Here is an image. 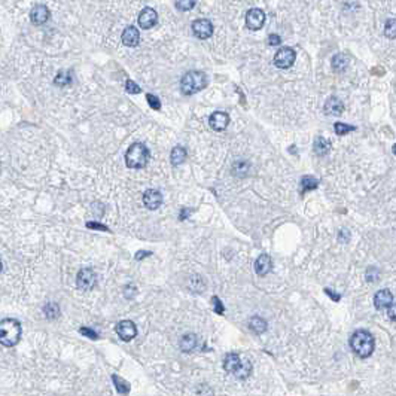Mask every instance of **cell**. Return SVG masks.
I'll return each instance as SVG.
<instances>
[{
  "mask_svg": "<svg viewBox=\"0 0 396 396\" xmlns=\"http://www.w3.org/2000/svg\"><path fill=\"white\" fill-rule=\"evenodd\" d=\"M350 347L359 358L367 359L374 352V347H376L374 337L371 335V332L365 329H359L350 337Z\"/></svg>",
  "mask_w": 396,
  "mask_h": 396,
  "instance_id": "cell-1",
  "label": "cell"
},
{
  "mask_svg": "<svg viewBox=\"0 0 396 396\" xmlns=\"http://www.w3.org/2000/svg\"><path fill=\"white\" fill-rule=\"evenodd\" d=\"M21 340V323L15 319H3L0 322V343L6 347L18 344Z\"/></svg>",
  "mask_w": 396,
  "mask_h": 396,
  "instance_id": "cell-2",
  "label": "cell"
},
{
  "mask_svg": "<svg viewBox=\"0 0 396 396\" xmlns=\"http://www.w3.org/2000/svg\"><path fill=\"white\" fill-rule=\"evenodd\" d=\"M207 87V76L202 72H188L181 81V90L185 96H193Z\"/></svg>",
  "mask_w": 396,
  "mask_h": 396,
  "instance_id": "cell-3",
  "label": "cell"
},
{
  "mask_svg": "<svg viewBox=\"0 0 396 396\" xmlns=\"http://www.w3.org/2000/svg\"><path fill=\"white\" fill-rule=\"evenodd\" d=\"M149 161V151L143 143H133L127 154H125V163L130 169H143Z\"/></svg>",
  "mask_w": 396,
  "mask_h": 396,
  "instance_id": "cell-4",
  "label": "cell"
},
{
  "mask_svg": "<svg viewBox=\"0 0 396 396\" xmlns=\"http://www.w3.org/2000/svg\"><path fill=\"white\" fill-rule=\"evenodd\" d=\"M76 285L81 291L90 292L97 285V274L91 268H82L76 276Z\"/></svg>",
  "mask_w": 396,
  "mask_h": 396,
  "instance_id": "cell-5",
  "label": "cell"
},
{
  "mask_svg": "<svg viewBox=\"0 0 396 396\" xmlns=\"http://www.w3.org/2000/svg\"><path fill=\"white\" fill-rule=\"evenodd\" d=\"M295 60H297V52L289 46L279 49L277 54L274 55V64L279 69H289L295 63Z\"/></svg>",
  "mask_w": 396,
  "mask_h": 396,
  "instance_id": "cell-6",
  "label": "cell"
},
{
  "mask_svg": "<svg viewBox=\"0 0 396 396\" xmlns=\"http://www.w3.org/2000/svg\"><path fill=\"white\" fill-rule=\"evenodd\" d=\"M264 22H265V13H264L262 9L253 7V9H250L246 13V25L250 30H259V28H262Z\"/></svg>",
  "mask_w": 396,
  "mask_h": 396,
  "instance_id": "cell-7",
  "label": "cell"
},
{
  "mask_svg": "<svg viewBox=\"0 0 396 396\" xmlns=\"http://www.w3.org/2000/svg\"><path fill=\"white\" fill-rule=\"evenodd\" d=\"M193 31L198 39H208L213 34V24L207 18H198L193 22Z\"/></svg>",
  "mask_w": 396,
  "mask_h": 396,
  "instance_id": "cell-8",
  "label": "cell"
},
{
  "mask_svg": "<svg viewBox=\"0 0 396 396\" xmlns=\"http://www.w3.org/2000/svg\"><path fill=\"white\" fill-rule=\"evenodd\" d=\"M116 334L122 341H130L137 335V328L131 320H121L116 325Z\"/></svg>",
  "mask_w": 396,
  "mask_h": 396,
  "instance_id": "cell-9",
  "label": "cell"
},
{
  "mask_svg": "<svg viewBox=\"0 0 396 396\" xmlns=\"http://www.w3.org/2000/svg\"><path fill=\"white\" fill-rule=\"evenodd\" d=\"M137 21H139V25H140L142 28L148 30V28H151V27H154V25L157 24V21H158V13H157V10L152 9V7H145V9L140 12Z\"/></svg>",
  "mask_w": 396,
  "mask_h": 396,
  "instance_id": "cell-10",
  "label": "cell"
},
{
  "mask_svg": "<svg viewBox=\"0 0 396 396\" xmlns=\"http://www.w3.org/2000/svg\"><path fill=\"white\" fill-rule=\"evenodd\" d=\"M49 19V9L43 4H37L30 12V21L34 25H42Z\"/></svg>",
  "mask_w": 396,
  "mask_h": 396,
  "instance_id": "cell-11",
  "label": "cell"
},
{
  "mask_svg": "<svg viewBox=\"0 0 396 396\" xmlns=\"http://www.w3.org/2000/svg\"><path fill=\"white\" fill-rule=\"evenodd\" d=\"M229 124V116L225 112H214L213 115H210L208 118V125L214 130V131H222L228 127Z\"/></svg>",
  "mask_w": 396,
  "mask_h": 396,
  "instance_id": "cell-12",
  "label": "cell"
},
{
  "mask_svg": "<svg viewBox=\"0 0 396 396\" xmlns=\"http://www.w3.org/2000/svg\"><path fill=\"white\" fill-rule=\"evenodd\" d=\"M143 204L149 210H157L163 204V196L157 190H148L143 194Z\"/></svg>",
  "mask_w": 396,
  "mask_h": 396,
  "instance_id": "cell-13",
  "label": "cell"
},
{
  "mask_svg": "<svg viewBox=\"0 0 396 396\" xmlns=\"http://www.w3.org/2000/svg\"><path fill=\"white\" fill-rule=\"evenodd\" d=\"M394 304V295L389 289H382L376 294L374 297V305L377 310H385L389 308Z\"/></svg>",
  "mask_w": 396,
  "mask_h": 396,
  "instance_id": "cell-14",
  "label": "cell"
},
{
  "mask_svg": "<svg viewBox=\"0 0 396 396\" xmlns=\"http://www.w3.org/2000/svg\"><path fill=\"white\" fill-rule=\"evenodd\" d=\"M241 364H243V361H241V358L237 353H228L223 358V368L229 374H234L235 376L237 371L241 368Z\"/></svg>",
  "mask_w": 396,
  "mask_h": 396,
  "instance_id": "cell-15",
  "label": "cell"
},
{
  "mask_svg": "<svg viewBox=\"0 0 396 396\" xmlns=\"http://www.w3.org/2000/svg\"><path fill=\"white\" fill-rule=\"evenodd\" d=\"M139 42H140V33H139V30L136 27H133V25L127 27L124 30V33H122V43L125 46L133 48V46H137Z\"/></svg>",
  "mask_w": 396,
  "mask_h": 396,
  "instance_id": "cell-16",
  "label": "cell"
},
{
  "mask_svg": "<svg viewBox=\"0 0 396 396\" xmlns=\"http://www.w3.org/2000/svg\"><path fill=\"white\" fill-rule=\"evenodd\" d=\"M323 110H325L326 115L338 116V115H341L344 112V104L338 97H329L326 100L325 106H323Z\"/></svg>",
  "mask_w": 396,
  "mask_h": 396,
  "instance_id": "cell-17",
  "label": "cell"
},
{
  "mask_svg": "<svg viewBox=\"0 0 396 396\" xmlns=\"http://www.w3.org/2000/svg\"><path fill=\"white\" fill-rule=\"evenodd\" d=\"M273 268V262H271V258L268 255H261L256 261H255V271L258 276H265L271 271Z\"/></svg>",
  "mask_w": 396,
  "mask_h": 396,
  "instance_id": "cell-18",
  "label": "cell"
},
{
  "mask_svg": "<svg viewBox=\"0 0 396 396\" xmlns=\"http://www.w3.org/2000/svg\"><path fill=\"white\" fill-rule=\"evenodd\" d=\"M197 344H198L197 335H194V334H185V335L181 338L179 347H181L182 352H185V353H191V352H194V350L197 349Z\"/></svg>",
  "mask_w": 396,
  "mask_h": 396,
  "instance_id": "cell-19",
  "label": "cell"
},
{
  "mask_svg": "<svg viewBox=\"0 0 396 396\" xmlns=\"http://www.w3.org/2000/svg\"><path fill=\"white\" fill-rule=\"evenodd\" d=\"M313 149H314V154L317 157H325L331 151V142L325 137H316Z\"/></svg>",
  "mask_w": 396,
  "mask_h": 396,
  "instance_id": "cell-20",
  "label": "cell"
},
{
  "mask_svg": "<svg viewBox=\"0 0 396 396\" xmlns=\"http://www.w3.org/2000/svg\"><path fill=\"white\" fill-rule=\"evenodd\" d=\"M349 66V57L344 54H337L332 57V69L338 73L344 72Z\"/></svg>",
  "mask_w": 396,
  "mask_h": 396,
  "instance_id": "cell-21",
  "label": "cell"
},
{
  "mask_svg": "<svg viewBox=\"0 0 396 396\" xmlns=\"http://www.w3.org/2000/svg\"><path fill=\"white\" fill-rule=\"evenodd\" d=\"M249 328L250 331H253L255 334H262L267 331V322L259 317V316H253L250 320H249Z\"/></svg>",
  "mask_w": 396,
  "mask_h": 396,
  "instance_id": "cell-22",
  "label": "cell"
},
{
  "mask_svg": "<svg viewBox=\"0 0 396 396\" xmlns=\"http://www.w3.org/2000/svg\"><path fill=\"white\" fill-rule=\"evenodd\" d=\"M170 160L175 166L178 164H182L185 160H187V149L184 146H176L173 148L172 154H170Z\"/></svg>",
  "mask_w": 396,
  "mask_h": 396,
  "instance_id": "cell-23",
  "label": "cell"
},
{
  "mask_svg": "<svg viewBox=\"0 0 396 396\" xmlns=\"http://www.w3.org/2000/svg\"><path fill=\"white\" fill-rule=\"evenodd\" d=\"M317 185H319V181H317V179H314V178H311V176H304V178L301 179V184H299V187H301V196H304L307 191L316 190Z\"/></svg>",
  "mask_w": 396,
  "mask_h": 396,
  "instance_id": "cell-24",
  "label": "cell"
},
{
  "mask_svg": "<svg viewBox=\"0 0 396 396\" xmlns=\"http://www.w3.org/2000/svg\"><path fill=\"white\" fill-rule=\"evenodd\" d=\"M190 288L196 292V294H201L204 289H205V282L202 277L199 276H193L191 280H190Z\"/></svg>",
  "mask_w": 396,
  "mask_h": 396,
  "instance_id": "cell-25",
  "label": "cell"
},
{
  "mask_svg": "<svg viewBox=\"0 0 396 396\" xmlns=\"http://www.w3.org/2000/svg\"><path fill=\"white\" fill-rule=\"evenodd\" d=\"M54 84L58 85V87H67L72 84V75L69 72H60L55 79H54Z\"/></svg>",
  "mask_w": 396,
  "mask_h": 396,
  "instance_id": "cell-26",
  "label": "cell"
},
{
  "mask_svg": "<svg viewBox=\"0 0 396 396\" xmlns=\"http://www.w3.org/2000/svg\"><path fill=\"white\" fill-rule=\"evenodd\" d=\"M43 313L48 319H55L60 316V307L55 302H49L43 307Z\"/></svg>",
  "mask_w": 396,
  "mask_h": 396,
  "instance_id": "cell-27",
  "label": "cell"
},
{
  "mask_svg": "<svg viewBox=\"0 0 396 396\" xmlns=\"http://www.w3.org/2000/svg\"><path fill=\"white\" fill-rule=\"evenodd\" d=\"M112 382H113V385L116 386V391L119 392V394H128L130 392V385L125 382V380H122L121 377H118V376H112Z\"/></svg>",
  "mask_w": 396,
  "mask_h": 396,
  "instance_id": "cell-28",
  "label": "cell"
},
{
  "mask_svg": "<svg viewBox=\"0 0 396 396\" xmlns=\"http://www.w3.org/2000/svg\"><path fill=\"white\" fill-rule=\"evenodd\" d=\"M385 36L389 39H396V18H391L385 24Z\"/></svg>",
  "mask_w": 396,
  "mask_h": 396,
  "instance_id": "cell-29",
  "label": "cell"
},
{
  "mask_svg": "<svg viewBox=\"0 0 396 396\" xmlns=\"http://www.w3.org/2000/svg\"><path fill=\"white\" fill-rule=\"evenodd\" d=\"M250 373H252V364H250V361H243L241 368L237 371L235 377H238V379L243 380V379H247L250 376Z\"/></svg>",
  "mask_w": 396,
  "mask_h": 396,
  "instance_id": "cell-30",
  "label": "cell"
},
{
  "mask_svg": "<svg viewBox=\"0 0 396 396\" xmlns=\"http://www.w3.org/2000/svg\"><path fill=\"white\" fill-rule=\"evenodd\" d=\"M334 130H335V134L337 136H344V134H347L350 131H355L356 127L355 125H347V124H343V122H337L334 125Z\"/></svg>",
  "mask_w": 396,
  "mask_h": 396,
  "instance_id": "cell-31",
  "label": "cell"
},
{
  "mask_svg": "<svg viewBox=\"0 0 396 396\" xmlns=\"http://www.w3.org/2000/svg\"><path fill=\"white\" fill-rule=\"evenodd\" d=\"M175 3H176V7L181 10H191L196 6L197 0H175Z\"/></svg>",
  "mask_w": 396,
  "mask_h": 396,
  "instance_id": "cell-32",
  "label": "cell"
},
{
  "mask_svg": "<svg viewBox=\"0 0 396 396\" xmlns=\"http://www.w3.org/2000/svg\"><path fill=\"white\" fill-rule=\"evenodd\" d=\"M380 276V271L376 267H370L367 270V282H377Z\"/></svg>",
  "mask_w": 396,
  "mask_h": 396,
  "instance_id": "cell-33",
  "label": "cell"
},
{
  "mask_svg": "<svg viewBox=\"0 0 396 396\" xmlns=\"http://www.w3.org/2000/svg\"><path fill=\"white\" fill-rule=\"evenodd\" d=\"M146 99H148V103H149V106H151L152 109H155V110H160V109H161V101H160V99H158L157 96L148 94Z\"/></svg>",
  "mask_w": 396,
  "mask_h": 396,
  "instance_id": "cell-34",
  "label": "cell"
},
{
  "mask_svg": "<svg viewBox=\"0 0 396 396\" xmlns=\"http://www.w3.org/2000/svg\"><path fill=\"white\" fill-rule=\"evenodd\" d=\"M79 332H81L82 335H85V337H90L91 340H99V334H97L96 331L87 328V326H82V328L79 329Z\"/></svg>",
  "mask_w": 396,
  "mask_h": 396,
  "instance_id": "cell-35",
  "label": "cell"
},
{
  "mask_svg": "<svg viewBox=\"0 0 396 396\" xmlns=\"http://www.w3.org/2000/svg\"><path fill=\"white\" fill-rule=\"evenodd\" d=\"M125 88H127V91H128L130 94H139V93H140V87H139L136 82H133V81H127Z\"/></svg>",
  "mask_w": 396,
  "mask_h": 396,
  "instance_id": "cell-36",
  "label": "cell"
},
{
  "mask_svg": "<svg viewBox=\"0 0 396 396\" xmlns=\"http://www.w3.org/2000/svg\"><path fill=\"white\" fill-rule=\"evenodd\" d=\"M234 172L237 170L238 173H247V170H249V164L246 163V161H237L235 164H234Z\"/></svg>",
  "mask_w": 396,
  "mask_h": 396,
  "instance_id": "cell-37",
  "label": "cell"
},
{
  "mask_svg": "<svg viewBox=\"0 0 396 396\" xmlns=\"http://www.w3.org/2000/svg\"><path fill=\"white\" fill-rule=\"evenodd\" d=\"M211 302H213V307H214V311L217 313V314H223L225 313V308H223V305H222V302H220V299L217 297H213L211 298Z\"/></svg>",
  "mask_w": 396,
  "mask_h": 396,
  "instance_id": "cell-38",
  "label": "cell"
},
{
  "mask_svg": "<svg viewBox=\"0 0 396 396\" xmlns=\"http://www.w3.org/2000/svg\"><path fill=\"white\" fill-rule=\"evenodd\" d=\"M87 228H90V229H97V231H109V228L106 226V225H101V223H97V222H88L87 223Z\"/></svg>",
  "mask_w": 396,
  "mask_h": 396,
  "instance_id": "cell-39",
  "label": "cell"
},
{
  "mask_svg": "<svg viewBox=\"0 0 396 396\" xmlns=\"http://www.w3.org/2000/svg\"><path fill=\"white\" fill-rule=\"evenodd\" d=\"M280 42H282V39H280L279 34H270V36H268V45H271V46H277V45H280Z\"/></svg>",
  "mask_w": 396,
  "mask_h": 396,
  "instance_id": "cell-40",
  "label": "cell"
},
{
  "mask_svg": "<svg viewBox=\"0 0 396 396\" xmlns=\"http://www.w3.org/2000/svg\"><path fill=\"white\" fill-rule=\"evenodd\" d=\"M388 316H389L391 320L396 322V304H392V305L388 308Z\"/></svg>",
  "mask_w": 396,
  "mask_h": 396,
  "instance_id": "cell-41",
  "label": "cell"
},
{
  "mask_svg": "<svg viewBox=\"0 0 396 396\" xmlns=\"http://www.w3.org/2000/svg\"><path fill=\"white\" fill-rule=\"evenodd\" d=\"M325 292H326V294H328L329 297L332 298L334 301H340V299H341V297H340V295H337V294H334V292H332L331 289H328V288L325 289Z\"/></svg>",
  "mask_w": 396,
  "mask_h": 396,
  "instance_id": "cell-42",
  "label": "cell"
},
{
  "mask_svg": "<svg viewBox=\"0 0 396 396\" xmlns=\"http://www.w3.org/2000/svg\"><path fill=\"white\" fill-rule=\"evenodd\" d=\"M371 73H376V75H385V69H380V67H376L371 70Z\"/></svg>",
  "mask_w": 396,
  "mask_h": 396,
  "instance_id": "cell-43",
  "label": "cell"
},
{
  "mask_svg": "<svg viewBox=\"0 0 396 396\" xmlns=\"http://www.w3.org/2000/svg\"><path fill=\"white\" fill-rule=\"evenodd\" d=\"M145 255H151V252H139L136 255V259H142V258H145Z\"/></svg>",
  "mask_w": 396,
  "mask_h": 396,
  "instance_id": "cell-44",
  "label": "cell"
},
{
  "mask_svg": "<svg viewBox=\"0 0 396 396\" xmlns=\"http://www.w3.org/2000/svg\"><path fill=\"white\" fill-rule=\"evenodd\" d=\"M394 154L396 155V145H394Z\"/></svg>",
  "mask_w": 396,
  "mask_h": 396,
  "instance_id": "cell-45",
  "label": "cell"
}]
</instances>
